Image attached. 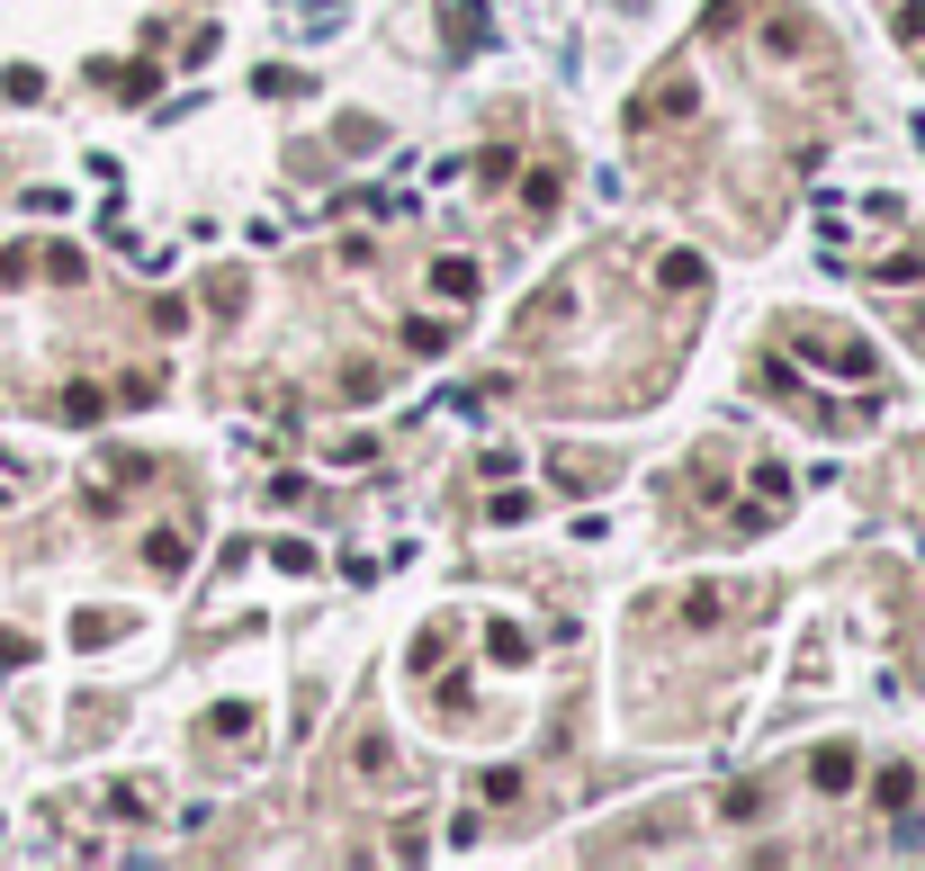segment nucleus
Instances as JSON below:
<instances>
[{
	"label": "nucleus",
	"instance_id": "nucleus-1",
	"mask_svg": "<svg viewBox=\"0 0 925 871\" xmlns=\"http://www.w3.org/2000/svg\"><path fill=\"white\" fill-rule=\"evenodd\" d=\"M701 99H692V82H656L647 99H629V126H656V117H692Z\"/></svg>",
	"mask_w": 925,
	"mask_h": 871
},
{
	"label": "nucleus",
	"instance_id": "nucleus-2",
	"mask_svg": "<svg viewBox=\"0 0 925 871\" xmlns=\"http://www.w3.org/2000/svg\"><path fill=\"white\" fill-rule=\"evenodd\" d=\"M809 782H818V790H836V799H844V790H853V782H863V755H853V746H818V755H809Z\"/></svg>",
	"mask_w": 925,
	"mask_h": 871
},
{
	"label": "nucleus",
	"instance_id": "nucleus-3",
	"mask_svg": "<svg viewBox=\"0 0 925 871\" xmlns=\"http://www.w3.org/2000/svg\"><path fill=\"white\" fill-rule=\"evenodd\" d=\"M63 423H73V432H91V423H108V386H91V378H73V386H63Z\"/></svg>",
	"mask_w": 925,
	"mask_h": 871
},
{
	"label": "nucleus",
	"instance_id": "nucleus-4",
	"mask_svg": "<svg viewBox=\"0 0 925 871\" xmlns=\"http://www.w3.org/2000/svg\"><path fill=\"white\" fill-rule=\"evenodd\" d=\"M432 288H440V297H477L486 279H477V261H468V252H440V261H432Z\"/></svg>",
	"mask_w": 925,
	"mask_h": 871
},
{
	"label": "nucleus",
	"instance_id": "nucleus-5",
	"mask_svg": "<svg viewBox=\"0 0 925 871\" xmlns=\"http://www.w3.org/2000/svg\"><path fill=\"white\" fill-rule=\"evenodd\" d=\"M145 566H153V575H180V566H189V540H180V530H153V540H145Z\"/></svg>",
	"mask_w": 925,
	"mask_h": 871
},
{
	"label": "nucleus",
	"instance_id": "nucleus-6",
	"mask_svg": "<svg viewBox=\"0 0 925 871\" xmlns=\"http://www.w3.org/2000/svg\"><path fill=\"white\" fill-rule=\"evenodd\" d=\"M99 73L117 82V99H153V91H162V73H153V63H126V73H117V63H99Z\"/></svg>",
	"mask_w": 925,
	"mask_h": 871
},
{
	"label": "nucleus",
	"instance_id": "nucleus-7",
	"mask_svg": "<svg viewBox=\"0 0 925 871\" xmlns=\"http://www.w3.org/2000/svg\"><path fill=\"white\" fill-rule=\"evenodd\" d=\"M252 91H261V99H297V91H306V73H288V63H261Z\"/></svg>",
	"mask_w": 925,
	"mask_h": 871
},
{
	"label": "nucleus",
	"instance_id": "nucleus-8",
	"mask_svg": "<svg viewBox=\"0 0 925 871\" xmlns=\"http://www.w3.org/2000/svg\"><path fill=\"white\" fill-rule=\"evenodd\" d=\"M405 351H423V360H440V351H449V323H432V315H414V323H405Z\"/></svg>",
	"mask_w": 925,
	"mask_h": 871
},
{
	"label": "nucleus",
	"instance_id": "nucleus-9",
	"mask_svg": "<svg viewBox=\"0 0 925 871\" xmlns=\"http://www.w3.org/2000/svg\"><path fill=\"white\" fill-rule=\"evenodd\" d=\"M486 656H495V665H521V656H531V638H521L512 620H495V629H486Z\"/></svg>",
	"mask_w": 925,
	"mask_h": 871
},
{
	"label": "nucleus",
	"instance_id": "nucleus-10",
	"mask_svg": "<svg viewBox=\"0 0 925 871\" xmlns=\"http://www.w3.org/2000/svg\"><path fill=\"white\" fill-rule=\"evenodd\" d=\"M243 297H252L243 270H216V279H208V306H216V315H243Z\"/></svg>",
	"mask_w": 925,
	"mask_h": 871
},
{
	"label": "nucleus",
	"instance_id": "nucleus-11",
	"mask_svg": "<svg viewBox=\"0 0 925 871\" xmlns=\"http://www.w3.org/2000/svg\"><path fill=\"white\" fill-rule=\"evenodd\" d=\"M656 279H666V288H701L710 270H701V252H666V270H656Z\"/></svg>",
	"mask_w": 925,
	"mask_h": 871
},
{
	"label": "nucleus",
	"instance_id": "nucleus-12",
	"mask_svg": "<svg viewBox=\"0 0 925 871\" xmlns=\"http://www.w3.org/2000/svg\"><path fill=\"white\" fill-rule=\"evenodd\" d=\"M872 790H881V809H907V799H916V773H907V764H890Z\"/></svg>",
	"mask_w": 925,
	"mask_h": 871
},
{
	"label": "nucleus",
	"instance_id": "nucleus-13",
	"mask_svg": "<svg viewBox=\"0 0 925 871\" xmlns=\"http://www.w3.org/2000/svg\"><path fill=\"white\" fill-rule=\"evenodd\" d=\"M252 719H261V710H252V701H216V710H208V727H216V736H243V727H252Z\"/></svg>",
	"mask_w": 925,
	"mask_h": 871
},
{
	"label": "nucleus",
	"instance_id": "nucleus-14",
	"mask_svg": "<svg viewBox=\"0 0 925 871\" xmlns=\"http://www.w3.org/2000/svg\"><path fill=\"white\" fill-rule=\"evenodd\" d=\"M719 612H729V593H719V584H692V602H683V620H701V629H710Z\"/></svg>",
	"mask_w": 925,
	"mask_h": 871
},
{
	"label": "nucleus",
	"instance_id": "nucleus-15",
	"mask_svg": "<svg viewBox=\"0 0 925 871\" xmlns=\"http://www.w3.org/2000/svg\"><path fill=\"white\" fill-rule=\"evenodd\" d=\"M0 91H10V99H45V73H36V63H10V73H0Z\"/></svg>",
	"mask_w": 925,
	"mask_h": 871
},
{
	"label": "nucleus",
	"instance_id": "nucleus-16",
	"mask_svg": "<svg viewBox=\"0 0 925 871\" xmlns=\"http://www.w3.org/2000/svg\"><path fill=\"white\" fill-rule=\"evenodd\" d=\"M440 647H449V629H423V638H414V656H405V675H432Z\"/></svg>",
	"mask_w": 925,
	"mask_h": 871
},
{
	"label": "nucleus",
	"instance_id": "nucleus-17",
	"mask_svg": "<svg viewBox=\"0 0 925 871\" xmlns=\"http://www.w3.org/2000/svg\"><path fill=\"white\" fill-rule=\"evenodd\" d=\"M351 764H360L369 782H386V773H395V755H386V736H360V755H351Z\"/></svg>",
	"mask_w": 925,
	"mask_h": 871
},
{
	"label": "nucleus",
	"instance_id": "nucleus-18",
	"mask_svg": "<svg viewBox=\"0 0 925 871\" xmlns=\"http://www.w3.org/2000/svg\"><path fill=\"white\" fill-rule=\"evenodd\" d=\"M82 270H91V261H82V252H73V243H54V252H45V279H63V288H73V279H82Z\"/></svg>",
	"mask_w": 925,
	"mask_h": 871
},
{
	"label": "nucleus",
	"instance_id": "nucleus-19",
	"mask_svg": "<svg viewBox=\"0 0 925 871\" xmlns=\"http://www.w3.org/2000/svg\"><path fill=\"white\" fill-rule=\"evenodd\" d=\"M270 557H279V575H315V549L306 540H270Z\"/></svg>",
	"mask_w": 925,
	"mask_h": 871
},
{
	"label": "nucleus",
	"instance_id": "nucleus-20",
	"mask_svg": "<svg viewBox=\"0 0 925 871\" xmlns=\"http://www.w3.org/2000/svg\"><path fill=\"white\" fill-rule=\"evenodd\" d=\"M108 638H117L108 612H82V620H73V647H108Z\"/></svg>",
	"mask_w": 925,
	"mask_h": 871
},
{
	"label": "nucleus",
	"instance_id": "nucleus-21",
	"mask_svg": "<svg viewBox=\"0 0 925 871\" xmlns=\"http://www.w3.org/2000/svg\"><path fill=\"white\" fill-rule=\"evenodd\" d=\"M342 145H351V153H378V145H386V126H378V117H351V126H342Z\"/></svg>",
	"mask_w": 925,
	"mask_h": 871
},
{
	"label": "nucleus",
	"instance_id": "nucleus-22",
	"mask_svg": "<svg viewBox=\"0 0 925 871\" xmlns=\"http://www.w3.org/2000/svg\"><path fill=\"white\" fill-rule=\"evenodd\" d=\"M881 279H890V288H916V279H925V252H899V261H881Z\"/></svg>",
	"mask_w": 925,
	"mask_h": 871
},
{
	"label": "nucleus",
	"instance_id": "nucleus-23",
	"mask_svg": "<svg viewBox=\"0 0 925 871\" xmlns=\"http://www.w3.org/2000/svg\"><path fill=\"white\" fill-rule=\"evenodd\" d=\"M477 790H486V799H495V809H503V799H521V773H512V764H495V773H486Z\"/></svg>",
	"mask_w": 925,
	"mask_h": 871
},
{
	"label": "nucleus",
	"instance_id": "nucleus-24",
	"mask_svg": "<svg viewBox=\"0 0 925 871\" xmlns=\"http://www.w3.org/2000/svg\"><path fill=\"white\" fill-rule=\"evenodd\" d=\"M108 467H117V486H145V477H153V458H145V449H117Z\"/></svg>",
	"mask_w": 925,
	"mask_h": 871
},
{
	"label": "nucleus",
	"instance_id": "nucleus-25",
	"mask_svg": "<svg viewBox=\"0 0 925 871\" xmlns=\"http://www.w3.org/2000/svg\"><path fill=\"white\" fill-rule=\"evenodd\" d=\"M477 180H486V189L512 180V145H486V153H477Z\"/></svg>",
	"mask_w": 925,
	"mask_h": 871
},
{
	"label": "nucleus",
	"instance_id": "nucleus-26",
	"mask_svg": "<svg viewBox=\"0 0 925 871\" xmlns=\"http://www.w3.org/2000/svg\"><path fill=\"white\" fill-rule=\"evenodd\" d=\"M719 809H729V818H755V809H764V790H755V782H729V799H719Z\"/></svg>",
	"mask_w": 925,
	"mask_h": 871
},
{
	"label": "nucleus",
	"instance_id": "nucleus-27",
	"mask_svg": "<svg viewBox=\"0 0 925 871\" xmlns=\"http://www.w3.org/2000/svg\"><path fill=\"white\" fill-rule=\"evenodd\" d=\"M557 198H566V189H557V171H531V208H540V216H557Z\"/></svg>",
	"mask_w": 925,
	"mask_h": 871
},
{
	"label": "nucleus",
	"instance_id": "nucleus-28",
	"mask_svg": "<svg viewBox=\"0 0 925 871\" xmlns=\"http://www.w3.org/2000/svg\"><path fill=\"white\" fill-rule=\"evenodd\" d=\"M899 36H907V45H925V0H907V10H899Z\"/></svg>",
	"mask_w": 925,
	"mask_h": 871
},
{
	"label": "nucleus",
	"instance_id": "nucleus-29",
	"mask_svg": "<svg viewBox=\"0 0 925 871\" xmlns=\"http://www.w3.org/2000/svg\"><path fill=\"white\" fill-rule=\"evenodd\" d=\"M28 656H36L28 638H0V675H19V665H28Z\"/></svg>",
	"mask_w": 925,
	"mask_h": 871
}]
</instances>
